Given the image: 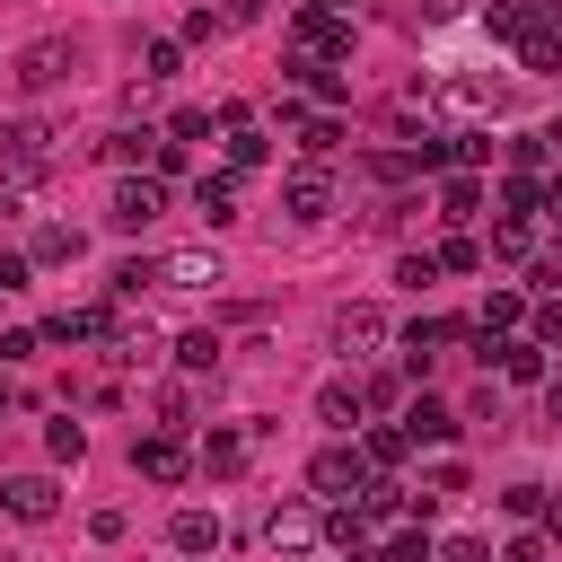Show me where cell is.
<instances>
[{"mask_svg":"<svg viewBox=\"0 0 562 562\" xmlns=\"http://www.w3.org/2000/svg\"><path fill=\"white\" fill-rule=\"evenodd\" d=\"M44 457H53V465H79V457H88V430H79V422H44Z\"/></svg>","mask_w":562,"mask_h":562,"instance_id":"f1b7e54d","label":"cell"},{"mask_svg":"<svg viewBox=\"0 0 562 562\" xmlns=\"http://www.w3.org/2000/svg\"><path fill=\"white\" fill-rule=\"evenodd\" d=\"M176 70H184V44L176 35H149L140 44V79H176Z\"/></svg>","mask_w":562,"mask_h":562,"instance_id":"83f0119b","label":"cell"},{"mask_svg":"<svg viewBox=\"0 0 562 562\" xmlns=\"http://www.w3.org/2000/svg\"><path fill=\"white\" fill-rule=\"evenodd\" d=\"M369 483H378V465L360 448H316V465H307V501H334V509H351Z\"/></svg>","mask_w":562,"mask_h":562,"instance_id":"6da1fadb","label":"cell"},{"mask_svg":"<svg viewBox=\"0 0 562 562\" xmlns=\"http://www.w3.org/2000/svg\"><path fill=\"white\" fill-rule=\"evenodd\" d=\"M325 544V518H316V501H281V509H263V553H281V562H307Z\"/></svg>","mask_w":562,"mask_h":562,"instance_id":"277c9868","label":"cell"},{"mask_svg":"<svg viewBox=\"0 0 562 562\" xmlns=\"http://www.w3.org/2000/svg\"><path fill=\"white\" fill-rule=\"evenodd\" d=\"M53 158H61V132H53V123H9V132H0V176H9V184H35Z\"/></svg>","mask_w":562,"mask_h":562,"instance_id":"5b68a950","label":"cell"},{"mask_svg":"<svg viewBox=\"0 0 562 562\" xmlns=\"http://www.w3.org/2000/svg\"><path fill=\"white\" fill-rule=\"evenodd\" d=\"M220 351H228V342H220L211 325H202V334H176V369H184V378H202V369H220Z\"/></svg>","mask_w":562,"mask_h":562,"instance_id":"484cf974","label":"cell"},{"mask_svg":"<svg viewBox=\"0 0 562 562\" xmlns=\"http://www.w3.org/2000/svg\"><path fill=\"white\" fill-rule=\"evenodd\" d=\"M483 26H492V44L527 53V44L562 35V0H492V9H483Z\"/></svg>","mask_w":562,"mask_h":562,"instance_id":"7a4b0ae2","label":"cell"},{"mask_svg":"<svg viewBox=\"0 0 562 562\" xmlns=\"http://www.w3.org/2000/svg\"><path fill=\"white\" fill-rule=\"evenodd\" d=\"M299 149H307V158H334V149H342V123H334V114H307V123H299Z\"/></svg>","mask_w":562,"mask_h":562,"instance_id":"f546056e","label":"cell"},{"mask_svg":"<svg viewBox=\"0 0 562 562\" xmlns=\"http://www.w3.org/2000/svg\"><path fill=\"white\" fill-rule=\"evenodd\" d=\"M474 0H422V18H465Z\"/></svg>","mask_w":562,"mask_h":562,"instance_id":"f907efd6","label":"cell"},{"mask_svg":"<svg viewBox=\"0 0 562 562\" xmlns=\"http://www.w3.org/2000/svg\"><path fill=\"white\" fill-rule=\"evenodd\" d=\"M0 562H18V553H9V544H0Z\"/></svg>","mask_w":562,"mask_h":562,"instance_id":"11a10c76","label":"cell"},{"mask_svg":"<svg viewBox=\"0 0 562 562\" xmlns=\"http://www.w3.org/2000/svg\"><path fill=\"white\" fill-rule=\"evenodd\" d=\"M518 70H562V35H544V44H527V53H518Z\"/></svg>","mask_w":562,"mask_h":562,"instance_id":"ab89813d","label":"cell"},{"mask_svg":"<svg viewBox=\"0 0 562 562\" xmlns=\"http://www.w3.org/2000/svg\"><path fill=\"white\" fill-rule=\"evenodd\" d=\"M132 465H140L149 483H184V474H193V448H184L176 430H149V439H132Z\"/></svg>","mask_w":562,"mask_h":562,"instance_id":"7c38bea8","label":"cell"},{"mask_svg":"<svg viewBox=\"0 0 562 562\" xmlns=\"http://www.w3.org/2000/svg\"><path fill=\"white\" fill-rule=\"evenodd\" d=\"M439 272H483V237H439Z\"/></svg>","mask_w":562,"mask_h":562,"instance_id":"4dcf8cb0","label":"cell"},{"mask_svg":"<svg viewBox=\"0 0 562 562\" xmlns=\"http://www.w3.org/2000/svg\"><path fill=\"white\" fill-rule=\"evenodd\" d=\"M281 211H290V220H334V167H325V158H299V167L281 176Z\"/></svg>","mask_w":562,"mask_h":562,"instance_id":"8992f818","label":"cell"},{"mask_svg":"<svg viewBox=\"0 0 562 562\" xmlns=\"http://www.w3.org/2000/svg\"><path fill=\"white\" fill-rule=\"evenodd\" d=\"M193 211H202L211 228H228V220H237V167H202V184H193Z\"/></svg>","mask_w":562,"mask_h":562,"instance_id":"e0dca14e","label":"cell"},{"mask_svg":"<svg viewBox=\"0 0 562 562\" xmlns=\"http://www.w3.org/2000/svg\"><path fill=\"white\" fill-rule=\"evenodd\" d=\"M342 53H351L342 9H290V61H342Z\"/></svg>","mask_w":562,"mask_h":562,"instance_id":"3957f363","label":"cell"},{"mask_svg":"<svg viewBox=\"0 0 562 562\" xmlns=\"http://www.w3.org/2000/svg\"><path fill=\"white\" fill-rule=\"evenodd\" d=\"M193 413H184V386H158V430H184Z\"/></svg>","mask_w":562,"mask_h":562,"instance_id":"b9f144b4","label":"cell"},{"mask_svg":"<svg viewBox=\"0 0 562 562\" xmlns=\"http://www.w3.org/2000/svg\"><path fill=\"white\" fill-rule=\"evenodd\" d=\"M492 360H501L509 386H544V342H536V334H527V342H492Z\"/></svg>","mask_w":562,"mask_h":562,"instance_id":"44dd1931","label":"cell"},{"mask_svg":"<svg viewBox=\"0 0 562 562\" xmlns=\"http://www.w3.org/2000/svg\"><path fill=\"white\" fill-rule=\"evenodd\" d=\"M404 439H413V448H448V439H457V413H448L439 395H413V404H404Z\"/></svg>","mask_w":562,"mask_h":562,"instance_id":"2e32d148","label":"cell"},{"mask_svg":"<svg viewBox=\"0 0 562 562\" xmlns=\"http://www.w3.org/2000/svg\"><path fill=\"white\" fill-rule=\"evenodd\" d=\"M342 562H386V553H378V544H360V553H342Z\"/></svg>","mask_w":562,"mask_h":562,"instance_id":"f5cc1de1","label":"cell"},{"mask_svg":"<svg viewBox=\"0 0 562 562\" xmlns=\"http://www.w3.org/2000/svg\"><path fill=\"white\" fill-rule=\"evenodd\" d=\"M422 492H430V501L465 492V457H448V448H439V457H430V474H422Z\"/></svg>","mask_w":562,"mask_h":562,"instance_id":"d6a6232c","label":"cell"},{"mask_svg":"<svg viewBox=\"0 0 562 562\" xmlns=\"http://www.w3.org/2000/svg\"><path fill=\"white\" fill-rule=\"evenodd\" d=\"M9 79L26 88V97H44V88H61L70 79V35H35L18 61H9Z\"/></svg>","mask_w":562,"mask_h":562,"instance_id":"ba28073f","label":"cell"},{"mask_svg":"<svg viewBox=\"0 0 562 562\" xmlns=\"http://www.w3.org/2000/svg\"><path fill=\"white\" fill-rule=\"evenodd\" d=\"M158 281L167 290H211L220 281V255L211 246H176V255H158Z\"/></svg>","mask_w":562,"mask_h":562,"instance_id":"9a60e30c","label":"cell"},{"mask_svg":"<svg viewBox=\"0 0 562 562\" xmlns=\"http://www.w3.org/2000/svg\"><path fill=\"white\" fill-rule=\"evenodd\" d=\"M0 413H9V378H0Z\"/></svg>","mask_w":562,"mask_h":562,"instance_id":"db71d44e","label":"cell"},{"mask_svg":"<svg viewBox=\"0 0 562 562\" xmlns=\"http://www.w3.org/2000/svg\"><path fill=\"white\" fill-rule=\"evenodd\" d=\"M536 527H544V544L562 553V492H544V518H536Z\"/></svg>","mask_w":562,"mask_h":562,"instance_id":"7dc6e473","label":"cell"},{"mask_svg":"<svg viewBox=\"0 0 562 562\" xmlns=\"http://www.w3.org/2000/svg\"><path fill=\"white\" fill-rule=\"evenodd\" d=\"M26 272H35L26 255H0V299H9V290H26Z\"/></svg>","mask_w":562,"mask_h":562,"instance_id":"c3c4849f","label":"cell"},{"mask_svg":"<svg viewBox=\"0 0 562 562\" xmlns=\"http://www.w3.org/2000/svg\"><path fill=\"white\" fill-rule=\"evenodd\" d=\"M35 351H44V325H9L0 334V360H35Z\"/></svg>","mask_w":562,"mask_h":562,"instance_id":"8d00e7d4","label":"cell"},{"mask_svg":"<svg viewBox=\"0 0 562 562\" xmlns=\"http://www.w3.org/2000/svg\"><path fill=\"white\" fill-rule=\"evenodd\" d=\"M0 509L26 518V527H44V518L61 509V492H53V474H9V483H0Z\"/></svg>","mask_w":562,"mask_h":562,"instance_id":"5bb4252c","label":"cell"},{"mask_svg":"<svg viewBox=\"0 0 562 562\" xmlns=\"http://www.w3.org/2000/svg\"><path fill=\"white\" fill-rule=\"evenodd\" d=\"M386 334H395V325H386V307H369V299H360V307H334V325H325V342H334L342 360L386 351Z\"/></svg>","mask_w":562,"mask_h":562,"instance_id":"52a82bcc","label":"cell"},{"mask_svg":"<svg viewBox=\"0 0 562 562\" xmlns=\"http://www.w3.org/2000/svg\"><path fill=\"white\" fill-rule=\"evenodd\" d=\"M474 211H483V176H465V167H448V176H439V220H448V228H465Z\"/></svg>","mask_w":562,"mask_h":562,"instance_id":"d6986e66","label":"cell"},{"mask_svg":"<svg viewBox=\"0 0 562 562\" xmlns=\"http://www.w3.org/2000/svg\"><path fill=\"white\" fill-rule=\"evenodd\" d=\"M536 342H544V351L562 342V299H544V307H536Z\"/></svg>","mask_w":562,"mask_h":562,"instance_id":"bcb514c9","label":"cell"},{"mask_svg":"<svg viewBox=\"0 0 562 562\" xmlns=\"http://www.w3.org/2000/svg\"><path fill=\"white\" fill-rule=\"evenodd\" d=\"M448 342H465V325H457V316H413V325H404V378H430Z\"/></svg>","mask_w":562,"mask_h":562,"instance_id":"8fae6325","label":"cell"},{"mask_svg":"<svg viewBox=\"0 0 562 562\" xmlns=\"http://www.w3.org/2000/svg\"><path fill=\"white\" fill-rule=\"evenodd\" d=\"M316 422H334V430H360V422H369V404H360V386H342V378H334V386L316 395Z\"/></svg>","mask_w":562,"mask_h":562,"instance_id":"d4e9b609","label":"cell"},{"mask_svg":"<svg viewBox=\"0 0 562 562\" xmlns=\"http://www.w3.org/2000/svg\"><path fill=\"white\" fill-rule=\"evenodd\" d=\"M246 448H255L246 430H211V439L193 448V465H202V474H237V465H246Z\"/></svg>","mask_w":562,"mask_h":562,"instance_id":"603a6c76","label":"cell"},{"mask_svg":"<svg viewBox=\"0 0 562 562\" xmlns=\"http://www.w3.org/2000/svg\"><path fill=\"white\" fill-rule=\"evenodd\" d=\"M501 562H553V544H544V527H527V536H509V553Z\"/></svg>","mask_w":562,"mask_h":562,"instance_id":"f35d334b","label":"cell"},{"mask_svg":"<svg viewBox=\"0 0 562 562\" xmlns=\"http://www.w3.org/2000/svg\"><path fill=\"white\" fill-rule=\"evenodd\" d=\"M105 342H114V360H123V369H149V360H158V334H149V325H132V316H114V325H105Z\"/></svg>","mask_w":562,"mask_h":562,"instance_id":"7402d4cb","label":"cell"},{"mask_svg":"<svg viewBox=\"0 0 562 562\" xmlns=\"http://www.w3.org/2000/svg\"><path fill=\"white\" fill-rule=\"evenodd\" d=\"M527 255H536V228H527L518 211H501L492 237H483V263H527Z\"/></svg>","mask_w":562,"mask_h":562,"instance_id":"ffe728a7","label":"cell"},{"mask_svg":"<svg viewBox=\"0 0 562 562\" xmlns=\"http://www.w3.org/2000/svg\"><path fill=\"white\" fill-rule=\"evenodd\" d=\"M404 105H439V114H501V79H439V88H413Z\"/></svg>","mask_w":562,"mask_h":562,"instance_id":"30bf717a","label":"cell"},{"mask_svg":"<svg viewBox=\"0 0 562 562\" xmlns=\"http://www.w3.org/2000/svg\"><path fill=\"white\" fill-rule=\"evenodd\" d=\"M26 263H79V228H61V220H44V228L26 237Z\"/></svg>","mask_w":562,"mask_h":562,"instance_id":"cb8c5ba5","label":"cell"},{"mask_svg":"<svg viewBox=\"0 0 562 562\" xmlns=\"http://www.w3.org/2000/svg\"><path fill=\"white\" fill-rule=\"evenodd\" d=\"M386 562H439V544H430V536H422V527H404V536H395V544H386Z\"/></svg>","mask_w":562,"mask_h":562,"instance_id":"74e56055","label":"cell"},{"mask_svg":"<svg viewBox=\"0 0 562 562\" xmlns=\"http://www.w3.org/2000/svg\"><path fill=\"white\" fill-rule=\"evenodd\" d=\"M439 562H492V544H483V536H448V544H439Z\"/></svg>","mask_w":562,"mask_h":562,"instance_id":"7bdbcfd3","label":"cell"},{"mask_svg":"<svg viewBox=\"0 0 562 562\" xmlns=\"http://www.w3.org/2000/svg\"><path fill=\"white\" fill-rule=\"evenodd\" d=\"M518 316H527V299H518V290H492V299H483V342H492V334H509Z\"/></svg>","mask_w":562,"mask_h":562,"instance_id":"1f68e13d","label":"cell"},{"mask_svg":"<svg viewBox=\"0 0 562 562\" xmlns=\"http://www.w3.org/2000/svg\"><path fill=\"white\" fill-rule=\"evenodd\" d=\"M501 509H509V518H544V483H509Z\"/></svg>","mask_w":562,"mask_h":562,"instance_id":"d590c367","label":"cell"},{"mask_svg":"<svg viewBox=\"0 0 562 562\" xmlns=\"http://www.w3.org/2000/svg\"><path fill=\"white\" fill-rule=\"evenodd\" d=\"M544 202H553V193H544L536 176H509V184H501V211H518V220H527V211H544Z\"/></svg>","mask_w":562,"mask_h":562,"instance_id":"836d02e7","label":"cell"},{"mask_svg":"<svg viewBox=\"0 0 562 562\" xmlns=\"http://www.w3.org/2000/svg\"><path fill=\"white\" fill-rule=\"evenodd\" d=\"M220 35H228V9H193V18H184V35H176V44H220Z\"/></svg>","mask_w":562,"mask_h":562,"instance_id":"e575fe53","label":"cell"},{"mask_svg":"<svg viewBox=\"0 0 562 562\" xmlns=\"http://www.w3.org/2000/svg\"><path fill=\"white\" fill-rule=\"evenodd\" d=\"M360 457H369L378 474H386V465H404V457H413V439H404V422H386V430H369V439H360Z\"/></svg>","mask_w":562,"mask_h":562,"instance_id":"4316f807","label":"cell"},{"mask_svg":"<svg viewBox=\"0 0 562 562\" xmlns=\"http://www.w3.org/2000/svg\"><path fill=\"white\" fill-rule=\"evenodd\" d=\"M544 422L562 430V378H544Z\"/></svg>","mask_w":562,"mask_h":562,"instance_id":"681fc988","label":"cell"},{"mask_svg":"<svg viewBox=\"0 0 562 562\" xmlns=\"http://www.w3.org/2000/svg\"><path fill=\"white\" fill-rule=\"evenodd\" d=\"M123 527H132L123 509H97V518H88V536H97V544H123Z\"/></svg>","mask_w":562,"mask_h":562,"instance_id":"f6af8a7d","label":"cell"},{"mask_svg":"<svg viewBox=\"0 0 562 562\" xmlns=\"http://www.w3.org/2000/svg\"><path fill=\"white\" fill-rule=\"evenodd\" d=\"M220 149H228V167H237V176L272 158V140H263V123H255L246 105H228V114H220Z\"/></svg>","mask_w":562,"mask_h":562,"instance_id":"4fadbf2b","label":"cell"},{"mask_svg":"<svg viewBox=\"0 0 562 562\" xmlns=\"http://www.w3.org/2000/svg\"><path fill=\"white\" fill-rule=\"evenodd\" d=\"M202 132H211V114H202V105H184V114L167 123V140H202Z\"/></svg>","mask_w":562,"mask_h":562,"instance_id":"ee69618b","label":"cell"},{"mask_svg":"<svg viewBox=\"0 0 562 562\" xmlns=\"http://www.w3.org/2000/svg\"><path fill=\"white\" fill-rule=\"evenodd\" d=\"M158 211H167V176H158V167L123 176V184H114V202H105V220H114V228H149Z\"/></svg>","mask_w":562,"mask_h":562,"instance_id":"9c48e42d","label":"cell"},{"mask_svg":"<svg viewBox=\"0 0 562 562\" xmlns=\"http://www.w3.org/2000/svg\"><path fill=\"white\" fill-rule=\"evenodd\" d=\"M220 536H228L220 509H176V518H167V544H176V553H220Z\"/></svg>","mask_w":562,"mask_h":562,"instance_id":"ac0fdd59","label":"cell"},{"mask_svg":"<svg viewBox=\"0 0 562 562\" xmlns=\"http://www.w3.org/2000/svg\"><path fill=\"white\" fill-rule=\"evenodd\" d=\"M544 149H553V158H562V114H553V123H544Z\"/></svg>","mask_w":562,"mask_h":562,"instance_id":"816d5d0a","label":"cell"},{"mask_svg":"<svg viewBox=\"0 0 562 562\" xmlns=\"http://www.w3.org/2000/svg\"><path fill=\"white\" fill-rule=\"evenodd\" d=\"M395 281H404V290H422V281H439V255H404V263H395Z\"/></svg>","mask_w":562,"mask_h":562,"instance_id":"60d3db41","label":"cell"}]
</instances>
